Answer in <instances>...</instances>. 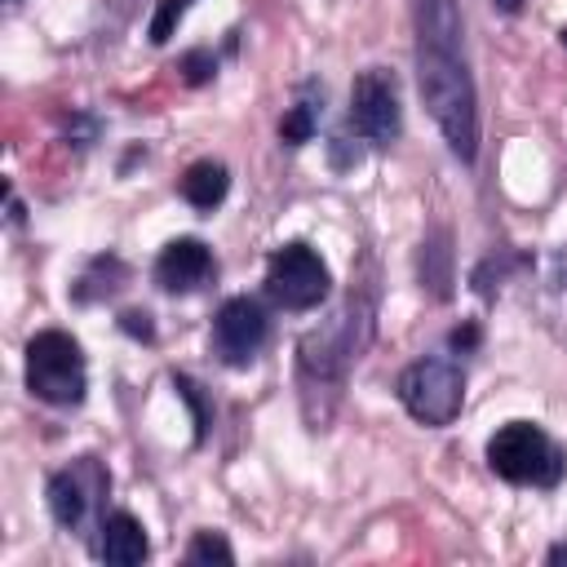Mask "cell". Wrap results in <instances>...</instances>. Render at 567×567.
<instances>
[{"mask_svg":"<svg viewBox=\"0 0 567 567\" xmlns=\"http://www.w3.org/2000/svg\"><path fill=\"white\" fill-rule=\"evenodd\" d=\"M416 89L461 164L478 155V97L456 0H416Z\"/></svg>","mask_w":567,"mask_h":567,"instance_id":"1","label":"cell"},{"mask_svg":"<svg viewBox=\"0 0 567 567\" xmlns=\"http://www.w3.org/2000/svg\"><path fill=\"white\" fill-rule=\"evenodd\" d=\"M487 465L496 478L514 487H554L567 470L558 443L532 425V421H509L487 439Z\"/></svg>","mask_w":567,"mask_h":567,"instance_id":"2","label":"cell"},{"mask_svg":"<svg viewBox=\"0 0 567 567\" xmlns=\"http://www.w3.org/2000/svg\"><path fill=\"white\" fill-rule=\"evenodd\" d=\"M27 390L53 408H75L89 390L80 341L62 328H44L27 341Z\"/></svg>","mask_w":567,"mask_h":567,"instance_id":"3","label":"cell"},{"mask_svg":"<svg viewBox=\"0 0 567 567\" xmlns=\"http://www.w3.org/2000/svg\"><path fill=\"white\" fill-rule=\"evenodd\" d=\"M399 403L421 425H452L465 403V377L447 359H416L399 372Z\"/></svg>","mask_w":567,"mask_h":567,"instance_id":"4","label":"cell"},{"mask_svg":"<svg viewBox=\"0 0 567 567\" xmlns=\"http://www.w3.org/2000/svg\"><path fill=\"white\" fill-rule=\"evenodd\" d=\"M328 266L310 244H284L266 261V292L284 310H315L328 297Z\"/></svg>","mask_w":567,"mask_h":567,"instance_id":"5","label":"cell"},{"mask_svg":"<svg viewBox=\"0 0 567 567\" xmlns=\"http://www.w3.org/2000/svg\"><path fill=\"white\" fill-rule=\"evenodd\" d=\"M350 124L359 137H368L372 146H390L403 128V115H399V89H394V75L385 66H368L359 71L354 89H350Z\"/></svg>","mask_w":567,"mask_h":567,"instance_id":"6","label":"cell"},{"mask_svg":"<svg viewBox=\"0 0 567 567\" xmlns=\"http://www.w3.org/2000/svg\"><path fill=\"white\" fill-rule=\"evenodd\" d=\"M266 310L252 301V297H230L221 301L217 319H213V350L221 354V363L239 368V363H252L261 341H266Z\"/></svg>","mask_w":567,"mask_h":567,"instance_id":"7","label":"cell"},{"mask_svg":"<svg viewBox=\"0 0 567 567\" xmlns=\"http://www.w3.org/2000/svg\"><path fill=\"white\" fill-rule=\"evenodd\" d=\"M213 279V252L199 239H173L155 257V284L164 292H195Z\"/></svg>","mask_w":567,"mask_h":567,"instance_id":"8","label":"cell"},{"mask_svg":"<svg viewBox=\"0 0 567 567\" xmlns=\"http://www.w3.org/2000/svg\"><path fill=\"white\" fill-rule=\"evenodd\" d=\"M89 465H93V456L75 461L71 470H58V474L49 478V514H53V523H58V527H80V518H84V509H89L93 492H102V487H106V483H93V487L84 483Z\"/></svg>","mask_w":567,"mask_h":567,"instance_id":"9","label":"cell"},{"mask_svg":"<svg viewBox=\"0 0 567 567\" xmlns=\"http://www.w3.org/2000/svg\"><path fill=\"white\" fill-rule=\"evenodd\" d=\"M97 554H102L106 563H115V567H133V563H142V558L151 554L146 527H142L133 514H124V509L106 514V518H102V540H97Z\"/></svg>","mask_w":567,"mask_h":567,"instance_id":"10","label":"cell"},{"mask_svg":"<svg viewBox=\"0 0 567 567\" xmlns=\"http://www.w3.org/2000/svg\"><path fill=\"white\" fill-rule=\"evenodd\" d=\"M226 190H230V173H226V164H217V159H195V164L182 173V199H186L190 208H199V213H213V208L226 199Z\"/></svg>","mask_w":567,"mask_h":567,"instance_id":"11","label":"cell"},{"mask_svg":"<svg viewBox=\"0 0 567 567\" xmlns=\"http://www.w3.org/2000/svg\"><path fill=\"white\" fill-rule=\"evenodd\" d=\"M186 563H195V567H230L235 563V549L226 545V536L221 532H195V540L186 545Z\"/></svg>","mask_w":567,"mask_h":567,"instance_id":"12","label":"cell"},{"mask_svg":"<svg viewBox=\"0 0 567 567\" xmlns=\"http://www.w3.org/2000/svg\"><path fill=\"white\" fill-rule=\"evenodd\" d=\"M190 9V0H159L155 4V18H151V44H164L173 31H177V22H182V13Z\"/></svg>","mask_w":567,"mask_h":567,"instance_id":"13","label":"cell"},{"mask_svg":"<svg viewBox=\"0 0 567 567\" xmlns=\"http://www.w3.org/2000/svg\"><path fill=\"white\" fill-rule=\"evenodd\" d=\"M279 137H284L288 146L310 142V137H315V111H310V106H292V111L279 120Z\"/></svg>","mask_w":567,"mask_h":567,"instance_id":"14","label":"cell"},{"mask_svg":"<svg viewBox=\"0 0 567 567\" xmlns=\"http://www.w3.org/2000/svg\"><path fill=\"white\" fill-rule=\"evenodd\" d=\"M182 71H186V84H204V80L217 71V62H213L204 49H195V53L182 58Z\"/></svg>","mask_w":567,"mask_h":567,"instance_id":"15","label":"cell"},{"mask_svg":"<svg viewBox=\"0 0 567 567\" xmlns=\"http://www.w3.org/2000/svg\"><path fill=\"white\" fill-rule=\"evenodd\" d=\"M120 328H124L128 337H137V341H151V337H155V328H151V315H146V310H124V315H120Z\"/></svg>","mask_w":567,"mask_h":567,"instance_id":"16","label":"cell"},{"mask_svg":"<svg viewBox=\"0 0 567 567\" xmlns=\"http://www.w3.org/2000/svg\"><path fill=\"white\" fill-rule=\"evenodd\" d=\"M474 341H478V328H474V323H465V328L452 332V346H456V350H461V346H474Z\"/></svg>","mask_w":567,"mask_h":567,"instance_id":"17","label":"cell"},{"mask_svg":"<svg viewBox=\"0 0 567 567\" xmlns=\"http://www.w3.org/2000/svg\"><path fill=\"white\" fill-rule=\"evenodd\" d=\"M545 563H567V540H563V545H554V549L545 554Z\"/></svg>","mask_w":567,"mask_h":567,"instance_id":"18","label":"cell"},{"mask_svg":"<svg viewBox=\"0 0 567 567\" xmlns=\"http://www.w3.org/2000/svg\"><path fill=\"white\" fill-rule=\"evenodd\" d=\"M492 4H496L501 13H518V9H523V0H492Z\"/></svg>","mask_w":567,"mask_h":567,"instance_id":"19","label":"cell"},{"mask_svg":"<svg viewBox=\"0 0 567 567\" xmlns=\"http://www.w3.org/2000/svg\"><path fill=\"white\" fill-rule=\"evenodd\" d=\"M558 35H563V44H567V27H563V31H558Z\"/></svg>","mask_w":567,"mask_h":567,"instance_id":"20","label":"cell"}]
</instances>
